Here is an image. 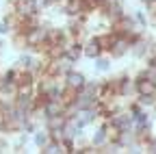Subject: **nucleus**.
Returning <instances> with one entry per match:
<instances>
[{"instance_id":"39448f33","label":"nucleus","mask_w":156,"mask_h":154,"mask_svg":"<svg viewBox=\"0 0 156 154\" xmlns=\"http://www.w3.org/2000/svg\"><path fill=\"white\" fill-rule=\"evenodd\" d=\"M44 154H56V152H65V148H63V141H58V139H52L44 150H41Z\"/></svg>"},{"instance_id":"423d86ee","label":"nucleus","mask_w":156,"mask_h":154,"mask_svg":"<svg viewBox=\"0 0 156 154\" xmlns=\"http://www.w3.org/2000/svg\"><path fill=\"white\" fill-rule=\"evenodd\" d=\"M132 15H134V20H136V24H139L141 28H147V24H150V17L145 15V11H143V9H136V11H134Z\"/></svg>"},{"instance_id":"f03ea898","label":"nucleus","mask_w":156,"mask_h":154,"mask_svg":"<svg viewBox=\"0 0 156 154\" xmlns=\"http://www.w3.org/2000/svg\"><path fill=\"white\" fill-rule=\"evenodd\" d=\"M65 83H67L69 89L80 91V89L85 87V83H87V76H85L83 72H78V70H72V72L65 74Z\"/></svg>"},{"instance_id":"f257e3e1","label":"nucleus","mask_w":156,"mask_h":154,"mask_svg":"<svg viewBox=\"0 0 156 154\" xmlns=\"http://www.w3.org/2000/svg\"><path fill=\"white\" fill-rule=\"evenodd\" d=\"M104 54V48H102V44H100V37L98 35H91L89 39L85 41V50H83V56L85 59H98V56H102Z\"/></svg>"},{"instance_id":"7ed1b4c3","label":"nucleus","mask_w":156,"mask_h":154,"mask_svg":"<svg viewBox=\"0 0 156 154\" xmlns=\"http://www.w3.org/2000/svg\"><path fill=\"white\" fill-rule=\"evenodd\" d=\"M52 141V132L44 126V128H37L35 132H33V145L37 148V150H44L48 143Z\"/></svg>"},{"instance_id":"20e7f679","label":"nucleus","mask_w":156,"mask_h":154,"mask_svg":"<svg viewBox=\"0 0 156 154\" xmlns=\"http://www.w3.org/2000/svg\"><path fill=\"white\" fill-rule=\"evenodd\" d=\"M111 59H113V56H111L108 52H104L102 56H98V59H93V70H95L98 74H108V72H111V67H113Z\"/></svg>"}]
</instances>
